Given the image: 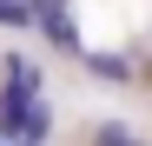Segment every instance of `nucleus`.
<instances>
[{"mask_svg":"<svg viewBox=\"0 0 152 146\" xmlns=\"http://www.w3.org/2000/svg\"><path fill=\"white\" fill-rule=\"evenodd\" d=\"M93 146H139V139H132V133H126V126H113V119H106V126H99V133H93Z\"/></svg>","mask_w":152,"mask_h":146,"instance_id":"nucleus-1","label":"nucleus"},{"mask_svg":"<svg viewBox=\"0 0 152 146\" xmlns=\"http://www.w3.org/2000/svg\"><path fill=\"white\" fill-rule=\"evenodd\" d=\"M13 7H33V0H13Z\"/></svg>","mask_w":152,"mask_h":146,"instance_id":"nucleus-2","label":"nucleus"},{"mask_svg":"<svg viewBox=\"0 0 152 146\" xmlns=\"http://www.w3.org/2000/svg\"><path fill=\"white\" fill-rule=\"evenodd\" d=\"M20 146H33V139H20Z\"/></svg>","mask_w":152,"mask_h":146,"instance_id":"nucleus-3","label":"nucleus"}]
</instances>
